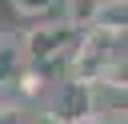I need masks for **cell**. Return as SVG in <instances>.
Returning a JSON list of instances; mask_svg holds the SVG:
<instances>
[{
	"label": "cell",
	"instance_id": "1",
	"mask_svg": "<svg viewBox=\"0 0 128 124\" xmlns=\"http://www.w3.org/2000/svg\"><path fill=\"white\" fill-rule=\"evenodd\" d=\"M68 36H76V28H72L68 20H60V24H32V28L20 36V44H24L32 68H40V64H48V60H56V56H64V52H80V48L68 44Z\"/></svg>",
	"mask_w": 128,
	"mask_h": 124
},
{
	"label": "cell",
	"instance_id": "2",
	"mask_svg": "<svg viewBox=\"0 0 128 124\" xmlns=\"http://www.w3.org/2000/svg\"><path fill=\"white\" fill-rule=\"evenodd\" d=\"M52 116H56L60 124H92V116H96L92 84H76V80H68V84L60 88V100H56Z\"/></svg>",
	"mask_w": 128,
	"mask_h": 124
},
{
	"label": "cell",
	"instance_id": "3",
	"mask_svg": "<svg viewBox=\"0 0 128 124\" xmlns=\"http://www.w3.org/2000/svg\"><path fill=\"white\" fill-rule=\"evenodd\" d=\"M28 72H32V60H28L24 44L12 36H0V88H16Z\"/></svg>",
	"mask_w": 128,
	"mask_h": 124
},
{
	"label": "cell",
	"instance_id": "4",
	"mask_svg": "<svg viewBox=\"0 0 128 124\" xmlns=\"http://www.w3.org/2000/svg\"><path fill=\"white\" fill-rule=\"evenodd\" d=\"M104 4L108 0H64V20L80 32V28H96L100 16H104Z\"/></svg>",
	"mask_w": 128,
	"mask_h": 124
},
{
	"label": "cell",
	"instance_id": "5",
	"mask_svg": "<svg viewBox=\"0 0 128 124\" xmlns=\"http://www.w3.org/2000/svg\"><path fill=\"white\" fill-rule=\"evenodd\" d=\"M96 28H108V32H116V36H128V0H108Z\"/></svg>",
	"mask_w": 128,
	"mask_h": 124
},
{
	"label": "cell",
	"instance_id": "6",
	"mask_svg": "<svg viewBox=\"0 0 128 124\" xmlns=\"http://www.w3.org/2000/svg\"><path fill=\"white\" fill-rule=\"evenodd\" d=\"M104 84H112V88H124V92H128V56H120V60H112V64H108Z\"/></svg>",
	"mask_w": 128,
	"mask_h": 124
},
{
	"label": "cell",
	"instance_id": "7",
	"mask_svg": "<svg viewBox=\"0 0 128 124\" xmlns=\"http://www.w3.org/2000/svg\"><path fill=\"white\" fill-rule=\"evenodd\" d=\"M52 4H56V0H12V8H16L20 16H44Z\"/></svg>",
	"mask_w": 128,
	"mask_h": 124
},
{
	"label": "cell",
	"instance_id": "8",
	"mask_svg": "<svg viewBox=\"0 0 128 124\" xmlns=\"http://www.w3.org/2000/svg\"><path fill=\"white\" fill-rule=\"evenodd\" d=\"M40 88H44V76H40L36 68H32V72H28V76H24L20 84H16V92H20V96H36Z\"/></svg>",
	"mask_w": 128,
	"mask_h": 124
},
{
	"label": "cell",
	"instance_id": "9",
	"mask_svg": "<svg viewBox=\"0 0 128 124\" xmlns=\"http://www.w3.org/2000/svg\"><path fill=\"white\" fill-rule=\"evenodd\" d=\"M0 124H24V112L16 104H0Z\"/></svg>",
	"mask_w": 128,
	"mask_h": 124
},
{
	"label": "cell",
	"instance_id": "10",
	"mask_svg": "<svg viewBox=\"0 0 128 124\" xmlns=\"http://www.w3.org/2000/svg\"><path fill=\"white\" fill-rule=\"evenodd\" d=\"M32 124H60V120H56V116H52V112H44V116H36V120H32Z\"/></svg>",
	"mask_w": 128,
	"mask_h": 124
},
{
	"label": "cell",
	"instance_id": "11",
	"mask_svg": "<svg viewBox=\"0 0 128 124\" xmlns=\"http://www.w3.org/2000/svg\"><path fill=\"white\" fill-rule=\"evenodd\" d=\"M116 124H128V108H124V112H120V120H116Z\"/></svg>",
	"mask_w": 128,
	"mask_h": 124
},
{
	"label": "cell",
	"instance_id": "12",
	"mask_svg": "<svg viewBox=\"0 0 128 124\" xmlns=\"http://www.w3.org/2000/svg\"><path fill=\"white\" fill-rule=\"evenodd\" d=\"M124 56H128V52H124Z\"/></svg>",
	"mask_w": 128,
	"mask_h": 124
}]
</instances>
